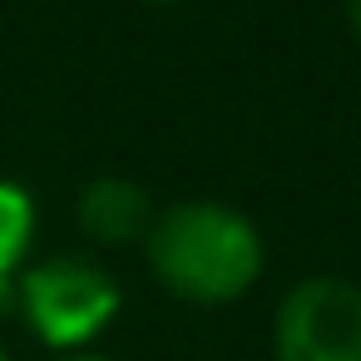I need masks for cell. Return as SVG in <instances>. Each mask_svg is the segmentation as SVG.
Returning <instances> with one entry per match:
<instances>
[{"instance_id": "6da1fadb", "label": "cell", "mask_w": 361, "mask_h": 361, "mask_svg": "<svg viewBox=\"0 0 361 361\" xmlns=\"http://www.w3.org/2000/svg\"><path fill=\"white\" fill-rule=\"evenodd\" d=\"M144 257H149V272L159 277V287H169L173 297L198 302V307H223V302H238L243 292H252L267 252H262V233L247 213H238L228 203L188 198V203L154 213Z\"/></svg>"}, {"instance_id": "7a4b0ae2", "label": "cell", "mask_w": 361, "mask_h": 361, "mask_svg": "<svg viewBox=\"0 0 361 361\" xmlns=\"http://www.w3.org/2000/svg\"><path fill=\"white\" fill-rule=\"evenodd\" d=\"M16 302L45 346L75 351V346H90L114 322L124 292L94 257L55 252L16 277Z\"/></svg>"}, {"instance_id": "3957f363", "label": "cell", "mask_w": 361, "mask_h": 361, "mask_svg": "<svg viewBox=\"0 0 361 361\" xmlns=\"http://www.w3.org/2000/svg\"><path fill=\"white\" fill-rule=\"evenodd\" d=\"M272 361H361V287L312 272L277 302Z\"/></svg>"}, {"instance_id": "277c9868", "label": "cell", "mask_w": 361, "mask_h": 361, "mask_svg": "<svg viewBox=\"0 0 361 361\" xmlns=\"http://www.w3.org/2000/svg\"><path fill=\"white\" fill-rule=\"evenodd\" d=\"M75 223L90 243L99 247H134L149 238L154 228V198L139 178H124V173H104V178H90L75 198Z\"/></svg>"}, {"instance_id": "5b68a950", "label": "cell", "mask_w": 361, "mask_h": 361, "mask_svg": "<svg viewBox=\"0 0 361 361\" xmlns=\"http://www.w3.org/2000/svg\"><path fill=\"white\" fill-rule=\"evenodd\" d=\"M30 243H35V198L25 183L0 178V297L16 287Z\"/></svg>"}, {"instance_id": "8992f818", "label": "cell", "mask_w": 361, "mask_h": 361, "mask_svg": "<svg viewBox=\"0 0 361 361\" xmlns=\"http://www.w3.org/2000/svg\"><path fill=\"white\" fill-rule=\"evenodd\" d=\"M341 11H346V20H351V30L361 40V0H341Z\"/></svg>"}, {"instance_id": "52a82bcc", "label": "cell", "mask_w": 361, "mask_h": 361, "mask_svg": "<svg viewBox=\"0 0 361 361\" xmlns=\"http://www.w3.org/2000/svg\"><path fill=\"white\" fill-rule=\"evenodd\" d=\"M70 361H109V356H70Z\"/></svg>"}, {"instance_id": "ba28073f", "label": "cell", "mask_w": 361, "mask_h": 361, "mask_svg": "<svg viewBox=\"0 0 361 361\" xmlns=\"http://www.w3.org/2000/svg\"><path fill=\"white\" fill-rule=\"evenodd\" d=\"M144 6H173V0H144Z\"/></svg>"}, {"instance_id": "9c48e42d", "label": "cell", "mask_w": 361, "mask_h": 361, "mask_svg": "<svg viewBox=\"0 0 361 361\" xmlns=\"http://www.w3.org/2000/svg\"><path fill=\"white\" fill-rule=\"evenodd\" d=\"M0 361H11V356H6V346H0Z\"/></svg>"}]
</instances>
